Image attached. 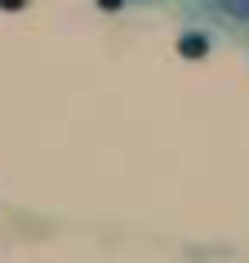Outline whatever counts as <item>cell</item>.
Instances as JSON below:
<instances>
[{"label": "cell", "instance_id": "cell-1", "mask_svg": "<svg viewBox=\"0 0 249 263\" xmlns=\"http://www.w3.org/2000/svg\"><path fill=\"white\" fill-rule=\"evenodd\" d=\"M187 27L249 45V0H174Z\"/></svg>", "mask_w": 249, "mask_h": 263}, {"label": "cell", "instance_id": "cell-2", "mask_svg": "<svg viewBox=\"0 0 249 263\" xmlns=\"http://www.w3.org/2000/svg\"><path fill=\"white\" fill-rule=\"evenodd\" d=\"M98 5L107 9V5H156V0H98Z\"/></svg>", "mask_w": 249, "mask_h": 263}]
</instances>
